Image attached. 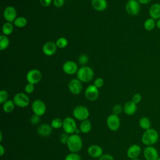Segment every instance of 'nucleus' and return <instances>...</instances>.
<instances>
[{
	"label": "nucleus",
	"instance_id": "f257e3e1",
	"mask_svg": "<svg viewBox=\"0 0 160 160\" xmlns=\"http://www.w3.org/2000/svg\"><path fill=\"white\" fill-rule=\"evenodd\" d=\"M159 140V134L158 131L153 128H149L145 130L141 137V142L146 146H153Z\"/></svg>",
	"mask_w": 160,
	"mask_h": 160
},
{
	"label": "nucleus",
	"instance_id": "f03ea898",
	"mask_svg": "<svg viewBox=\"0 0 160 160\" xmlns=\"http://www.w3.org/2000/svg\"><path fill=\"white\" fill-rule=\"evenodd\" d=\"M66 144L71 152H78L82 149V141L80 136L77 134H72L69 136Z\"/></svg>",
	"mask_w": 160,
	"mask_h": 160
},
{
	"label": "nucleus",
	"instance_id": "7ed1b4c3",
	"mask_svg": "<svg viewBox=\"0 0 160 160\" xmlns=\"http://www.w3.org/2000/svg\"><path fill=\"white\" fill-rule=\"evenodd\" d=\"M94 77V71L90 67L84 66L78 69L77 72L78 79L83 82H88Z\"/></svg>",
	"mask_w": 160,
	"mask_h": 160
},
{
	"label": "nucleus",
	"instance_id": "20e7f679",
	"mask_svg": "<svg viewBox=\"0 0 160 160\" xmlns=\"http://www.w3.org/2000/svg\"><path fill=\"white\" fill-rule=\"evenodd\" d=\"M72 114L76 119L82 121L88 119L89 116V111L86 106L79 105L74 108Z\"/></svg>",
	"mask_w": 160,
	"mask_h": 160
},
{
	"label": "nucleus",
	"instance_id": "39448f33",
	"mask_svg": "<svg viewBox=\"0 0 160 160\" xmlns=\"http://www.w3.org/2000/svg\"><path fill=\"white\" fill-rule=\"evenodd\" d=\"M62 128L64 132L68 134H75L78 129L75 120L71 117H66L63 119Z\"/></svg>",
	"mask_w": 160,
	"mask_h": 160
},
{
	"label": "nucleus",
	"instance_id": "423d86ee",
	"mask_svg": "<svg viewBox=\"0 0 160 160\" xmlns=\"http://www.w3.org/2000/svg\"><path fill=\"white\" fill-rule=\"evenodd\" d=\"M15 105L19 108H25L29 104L30 99L28 96L24 92H18L14 95L12 100Z\"/></svg>",
	"mask_w": 160,
	"mask_h": 160
},
{
	"label": "nucleus",
	"instance_id": "0eeeda50",
	"mask_svg": "<svg viewBox=\"0 0 160 160\" xmlns=\"http://www.w3.org/2000/svg\"><path fill=\"white\" fill-rule=\"evenodd\" d=\"M31 109L34 114L41 116L45 114L46 111V106L42 101L40 99H36L32 103Z\"/></svg>",
	"mask_w": 160,
	"mask_h": 160
},
{
	"label": "nucleus",
	"instance_id": "6e6552de",
	"mask_svg": "<svg viewBox=\"0 0 160 160\" xmlns=\"http://www.w3.org/2000/svg\"><path fill=\"white\" fill-rule=\"evenodd\" d=\"M106 124L108 128L112 131H116L118 130L121 124L119 116L114 114L109 115L106 119Z\"/></svg>",
	"mask_w": 160,
	"mask_h": 160
},
{
	"label": "nucleus",
	"instance_id": "1a4fd4ad",
	"mask_svg": "<svg viewBox=\"0 0 160 160\" xmlns=\"http://www.w3.org/2000/svg\"><path fill=\"white\" fill-rule=\"evenodd\" d=\"M42 78V74L38 69H33L29 71L26 74V80L28 83L36 84L38 83Z\"/></svg>",
	"mask_w": 160,
	"mask_h": 160
},
{
	"label": "nucleus",
	"instance_id": "9d476101",
	"mask_svg": "<svg viewBox=\"0 0 160 160\" xmlns=\"http://www.w3.org/2000/svg\"><path fill=\"white\" fill-rule=\"evenodd\" d=\"M143 155L146 160H157L159 157L157 149L153 146H146L143 151Z\"/></svg>",
	"mask_w": 160,
	"mask_h": 160
},
{
	"label": "nucleus",
	"instance_id": "9b49d317",
	"mask_svg": "<svg viewBox=\"0 0 160 160\" xmlns=\"http://www.w3.org/2000/svg\"><path fill=\"white\" fill-rule=\"evenodd\" d=\"M126 10L127 12L132 16H136L140 11L139 2L136 0L128 1L126 4Z\"/></svg>",
	"mask_w": 160,
	"mask_h": 160
},
{
	"label": "nucleus",
	"instance_id": "f8f14e48",
	"mask_svg": "<svg viewBox=\"0 0 160 160\" xmlns=\"http://www.w3.org/2000/svg\"><path fill=\"white\" fill-rule=\"evenodd\" d=\"M84 94L88 100L91 101H95L99 96L98 88H96L94 84L89 85L86 89Z\"/></svg>",
	"mask_w": 160,
	"mask_h": 160
},
{
	"label": "nucleus",
	"instance_id": "ddd939ff",
	"mask_svg": "<svg viewBox=\"0 0 160 160\" xmlns=\"http://www.w3.org/2000/svg\"><path fill=\"white\" fill-rule=\"evenodd\" d=\"M68 88L69 91L74 95L80 94L82 88L81 81H80L78 79H71L69 82Z\"/></svg>",
	"mask_w": 160,
	"mask_h": 160
},
{
	"label": "nucleus",
	"instance_id": "4468645a",
	"mask_svg": "<svg viewBox=\"0 0 160 160\" xmlns=\"http://www.w3.org/2000/svg\"><path fill=\"white\" fill-rule=\"evenodd\" d=\"M141 153V148L137 144H132L127 150V156L130 159H138Z\"/></svg>",
	"mask_w": 160,
	"mask_h": 160
},
{
	"label": "nucleus",
	"instance_id": "2eb2a0df",
	"mask_svg": "<svg viewBox=\"0 0 160 160\" xmlns=\"http://www.w3.org/2000/svg\"><path fill=\"white\" fill-rule=\"evenodd\" d=\"M62 70L66 74L69 75H72L75 73H77L78 71V65L74 61H68L63 64Z\"/></svg>",
	"mask_w": 160,
	"mask_h": 160
},
{
	"label": "nucleus",
	"instance_id": "dca6fc26",
	"mask_svg": "<svg viewBox=\"0 0 160 160\" xmlns=\"http://www.w3.org/2000/svg\"><path fill=\"white\" fill-rule=\"evenodd\" d=\"M3 16L4 18L7 22H14V20L16 19V11L14 7L8 6L4 11Z\"/></svg>",
	"mask_w": 160,
	"mask_h": 160
},
{
	"label": "nucleus",
	"instance_id": "f3484780",
	"mask_svg": "<svg viewBox=\"0 0 160 160\" xmlns=\"http://www.w3.org/2000/svg\"><path fill=\"white\" fill-rule=\"evenodd\" d=\"M87 152L89 156L94 158H99L102 155L103 151L102 148L99 145L92 144L88 147Z\"/></svg>",
	"mask_w": 160,
	"mask_h": 160
},
{
	"label": "nucleus",
	"instance_id": "a211bd4d",
	"mask_svg": "<svg viewBox=\"0 0 160 160\" xmlns=\"http://www.w3.org/2000/svg\"><path fill=\"white\" fill-rule=\"evenodd\" d=\"M52 131L51 125L48 123H42L39 125L37 129V132L39 135L42 137L49 136Z\"/></svg>",
	"mask_w": 160,
	"mask_h": 160
},
{
	"label": "nucleus",
	"instance_id": "6ab92c4d",
	"mask_svg": "<svg viewBox=\"0 0 160 160\" xmlns=\"http://www.w3.org/2000/svg\"><path fill=\"white\" fill-rule=\"evenodd\" d=\"M57 46L56 42L53 41H48L46 42L42 47V52L46 56H52L56 51Z\"/></svg>",
	"mask_w": 160,
	"mask_h": 160
},
{
	"label": "nucleus",
	"instance_id": "aec40b11",
	"mask_svg": "<svg viewBox=\"0 0 160 160\" xmlns=\"http://www.w3.org/2000/svg\"><path fill=\"white\" fill-rule=\"evenodd\" d=\"M123 111L126 114L132 116L137 111V104L132 101H127L124 105Z\"/></svg>",
	"mask_w": 160,
	"mask_h": 160
},
{
	"label": "nucleus",
	"instance_id": "412c9836",
	"mask_svg": "<svg viewBox=\"0 0 160 160\" xmlns=\"http://www.w3.org/2000/svg\"><path fill=\"white\" fill-rule=\"evenodd\" d=\"M149 14L150 17L154 20L160 19V4L154 3L152 4L149 8Z\"/></svg>",
	"mask_w": 160,
	"mask_h": 160
},
{
	"label": "nucleus",
	"instance_id": "4be33fe9",
	"mask_svg": "<svg viewBox=\"0 0 160 160\" xmlns=\"http://www.w3.org/2000/svg\"><path fill=\"white\" fill-rule=\"evenodd\" d=\"M91 4L92 8L98 11H104L108 6L106 0H92Z\"/></svg>",
	"mask_w": 160,
	"mask_h": 160
},
{
	"label": "nucleus",
	"instance_id": "5701e85b",
	"mask_svg": "<svg viewBox=\"0 0 160 160\" xmlns=\"http://www.w3.org/2000/svg\"><path fill=\"white\" fill-rule=\"evenodd\" d=\"M91 128H92V125L90 121H89L88 119H86L81 121L79 126V129L82 133L87 134L91 130Z\"/></svg>",
	"mask_w": 160,
	"mask_h": 160
},
{
	"label": "nucleus",
	"instance_id": "b1692460",
	"mask_svg": "<svg viewBox=\"0 0 160 160\" xmlns=\"http://www.w3.org/2000/svg\"><path fill=\"white\" fill-rule=\"evenodd\" d=\"M139 125L141 129L147 130L151 128V122L148 117H142L139 120Z\"/></svg>",
	"mask_w": 160,
	"mask_h": 160
},
{
	"label": "nucleus",
	"instance_id": "393cba45",
	"mask_svg": "<svg viewBox=\"0 0 160 160\" xmlns=\"http://www.w3.org/2000/svg\"><path fill=\"white\" fill-rule=\"evenodd\" d=\"M156 21L151 18H148L144 22V28L148 31H151L153 30L156 26Z\"/></svg>",
	"mask_w": 160,
	"mask_h": 160
},
{
	"label": "nucleus",
	"instance_id": "a878e982",
	"mask_svg": "<svg viewBox=\"0 0 160 160\" xmlns=\"http://www.w3.org/2000/svg\"><path fill=\"white\" fill-rule=\"evenodd\" d=\"M15 104L12 100H8L2 104V109L5 112H11L15 107Z\"/></svg>",
	"mask_w": 160,
	"mask_h": 160
},
{
	"label": "nucleus",
	"instance_id": "bb28decb",
	"mask_svg": "<svg viewBox=\"0 0 160 160\" xmlns=\"http://www.w3.org/2000/svg\"><path fill=\"white\" fill-rule=\"evenodd\" d=\"M13 31V26L11 22H5L2 27V31L4 35L5 36H8L10 35Z\"/></svg>",
	"mask_w": 160,
	"mask_h": 160
},
{
	"label": "nucleus",
	"instance_id": "cd10ccee",
	"mask_svg": "<svg viewBox=\"0 0 160 160\" xmlns=\"http://www.w3.org/2000/svg\"><path fill=\"white\" fill-rule=\"evenodd\" d=\"M9 44V40L8 37L4 34L0 36V50L3 51L6 49Z\"/></svg>",
	"mask_w": 160,
	"mask_h": 160
},
{
	"label": "nucleus",
	"instance_id": "c85d7f7f",
	"mask_svg": "<svg viewBox=\"0 0 160 160\" xmlns=\"http://www.w3.org/2000/svg\"><path fill=\"white\" fill-rule=\"evenodd\" d=\"M13 23L18 28H23L27 24V20L24 17H19L14 20Z\"/></svg>",
	"mask_w": 160,
	"mask_h": 160
},
{
	"label": "nucleus",
	"instance_id": "c756f323",
	"mask_svg": "<svg viewBox=\"0 0 160 160\" xmlns=\"http://www.w3.org/2000/svg\"><path fill=\"white\" fill-rule=\"evenodd\" d=\"M62 123H63V120H62L59 118H56L51 121V125L52 128L54 129H59L61 127H62Z\"/></svg>",
	"mask_w": 160,
	"mask_h": 160
},
{
	"label": "nucleus",
	"instance_id": "7c9ffc66",
	"mask_svg": "<svg viewBox=\"0 0 160 160\" xmlns=\"http://www.w3.org/2000/svg\"><path fill=\"white\" fill-rule=\"evenodd\" d=\"M56 44L58 48H64L68 45V40L65 38H59L57 39Z\"/></svg>",
	"mask_w": 160,
	"mask_h": 160
},
{
	"label": "nucleus",
	"instance_id": "2f4dec72",
	"mask_svg": "<svg viewBox=\"0 0 160 160\" xmlns=\"http://www.w3.org/2000/svg\"><path fill=\"white\" fill-rule=\"evenodd\" d=\"M64 160H81V158L77 152H71L65 157Z\"/></svg>",
	"mask_w": 160,
	"mask_h": 160
},
{
	"label": "nucleus",
	"instance_id": "473e14b6",
	"mask_svg": "<svg viewBox=\"0 0 160 160\" xmlns=\"http://www.w3.org/2000/svg\"><path fill=\"white\" fill-rule=\"evenodd\" d=\"M8 98V92L5 90H1L0 91V103L3 104L6 101H7Z\"/></svg>",
	"mask_w": 160,
	"mask_h": 160
},
{
	"label": "nucleus",
	"instance_id": "72a5a7b5",
	"mask_svg": "<svg viewBox=\"0 0 160 160\" xmlns=\"http://www.w3.org/2000/svg\"><path fill=\"white\" fill-rule=\"evenodd\" d=\"M88 57L84 54H81L78 58V62L81 64H85L88 62Z\"/></svg>",
	"mask_w": 160,
	"mask_h": 160
},
{
	"label": "nucleus",
	"instance_id": "f704fd0d",
	"mask_svg": "<svg viewBox=\"0 0 160 160\" xmlns=\"http://www.w3.org/2000/svg\"><path fill=\"white\" fill-rule=\"evenodd\" d=\"M40 122V116L34 114L30 118V122L32 125H37Z\"/></svg>",
	"mask_w": 160,
	"mask_h": 160
},
{
	"label": "nucleus",
	"instance_id": "c9c22d12",
	"mask_svg": "<svg viewBox=\"0 0 160 160\" xmlns=\"http://www.w3.org/2000/svg\"><path fill=\"white\" fill-rule=\"evenodd\" d=\"M122 110H123L120 104H116L114 106V107L112 108V112L114 114L119 115L122 112Z\"/></svg>",
	"mask_w": 160,
	"mask_h": 160
},
{
	"label": "nucleus",
	"instance_id": "e433bc0d",
	"mask_svg": "<svg viewBox=\"0 0 160 160\" xmlns=\"http://www.w3.org/2000/svg\"><path fill=\"white\" fill-rule=\"evenodd\" d=\"M34 90V86L33 84L31 83H28L25 88H24V91L27 94H31L32 93Z\"/></svg>",
	"mask_w": 160,
	"mask_h": 160
},
{
	"label": "nucleus",
	"instance_id": "4c0bfd02",
	"mask_svg": "<svg viewBox=\"0 0 160 160\" xmlns=\"http://www.w3.org/2000/svg\"><path fill=\"white\" fill-rule=\"evenodd\" d=\"M141 99H142L141 94L139 93H136L132 96L131 101L137 104L141 102Z\"/></svg>",
	"mask_w": 160,
	"mask_h": 160
},
{
	"label": "nucleus",
	"instance_id": "58836bf2",
	"mask_svg": "<svg viewBox=\"0 0 160 160\" xmlns=\"http://www.w3.org/2000/svg\"><path fill=\"white\" fill-rule=\"evenodd\" d=\"M94 85L96 88H101L104 85V80H103V79H102L101 78H96L94 80Z\"/></svg>",
	"mask_w": 160,
	"mask_h": 160
},
{
	"label": "nucleus",
	"instance_id": "ea45409f",
	"mask_svg": "<svg viewBox=\"0 0 160 160\" xmlns=\"http://www.w3.org/2000/svg\"><path fill=\"white\" fill-rule=\"evenodd\" d=\"M68 134H67L66 132L62 133L61 134V136H60V142H61V144H67L68 138H69V135H68Z\"/></svg>",
	"mask_w": 160,
	"mask_h": 160
},
{
	"label": "nucleus",
	"instance_id": "a19ab883",
	"mask_svg": "<svg viewBox=\"0 0 160 160\" xmlns=\"http://www.w3.org/2000/svg\"><path fill=\"white\" fill-rule=\"evenodd\" d=\"M99 160H114L112 156L109 154H102L99 158Z\"/></svg>",
	"mask_w": 160,
	"mask_h": 160
},
{
	"label": "nucleus",
	"instance_id": "79ce46f5",
	"mask_svg": "<svg viewBox=\"0 0 160 160\" xmlns=\"http://www.w3.org/2000/svg\"><path fill=\"white\" fill-rule=\"evenodd\" d=\"M64 3V0H54L53 4L56 8H61L63 6Z\"/></svg>",
	"mask_w": 160,
	"mask_h": 160
},
{
	"label": "nucleus",
	"instance_id": "37998d69",
	"mask_svg": "<svg viewBox=\"0 0 160 160\" xmlns=\"http://www.w3.org/2000/svg\"><path fill=\"white\" fill-rule=\"evenodd\" d=\"M39 1L43 7H48L51 4V0H39Z\"/></svg>",
	"mask_w": 160,
	"mask_h": 160
},
{
	"label": "nucleus",
	"instance_id": "c03bdc74",
	"mask_svg": "<svg viewBox=\"0 0 160 160\" xmlns=\"http://www.w3.org/2000/svg\"><path fill=\"white\" fill-rule=\"evenodd\" d=\"M138 1L139 2V4H147L149 3L151 1V0H138Z\"/></svg>",
	"mask_w": 160,
	"mask_h": 160
},
{
	"label": "nucleus",
	"instance_id": "a18cd8bd",
	"mask_svg": "<svg viewBox=\"0 0 160 160\" xmlns=\"http://www.w3.org/2000/svg\"><path fill=\"white\" fill-rule=\"evenodd\" d=\"M5 153V148L3 147V146L2 144L0 145V154L1 156H3L4 154Z\"/></svg>",
	"mask_w": 160,
	"mask_h": 160
},
{
	"label": "nucleus",
	"instance_id": "49530a36",
	"mask_svg": "<svg viewBox=\"0 0 160 160\" xmlns=\"http://www.w3.org/2000/svg\"><path fill=\"white\" fill-rule=\"evenodd\" d=\"M156 27L160 29V19H158L157 21H156Z\"/></svg>",
	"mask_w": 160,
	"mask_h": 160
},
{
	"label": "nucleus",
	"instance_id": "de8ad7c7",
	"mask_svg": "<svg viewBox=\"0 0 160 160\" xmlns=\"http://www.w3.org/2000/svg\"><path fill=\"white\" fill-rule=\"evenodd\" d=\"M2 140V131H0V141L1 142Z\"/></svg>",
	"mask_w": 160,
	"mask_h": 160
},
{
	"label": "nucleus",
	"instance_id": "09e8293b",
	"mask_svg": "<svg viewBox=\"0 0 160 160\" xmlns=\"http://www.w3.org/2000/svg\"><path fill=\"white\" fill-rule=\"evenodd\" d=\"M131 160H140V159H139L138 158V159H131Z\"/></svg>",
	"mask_w": 160,
	"mask_h": 160
},
{
	"label": "nucleus",
	"instance_id": "8fccbe9b",
	"mask_svg": "<svg viewBox=\"0 0 160 160\" xmlns=\"http://www.w3.org/2000/svg\"><path fill=\"white\" fill-rule=\"evenodd\" d=\"M157 160H160V157H159V158H158V159Z\"/></svg>",
	"mask_w": 160,
	"mask_h": 160
},
{
	"label": "nucleus",
	"instance_id": "3c124183",
	"mask_svg": "<svg viewBox=\"0 0 160 160\" xmlns=\"http://www.w3.org/2000/svg\"><path fill=\"white\" fill-rule=\"evenodd\" d=\"M128 1H131V0H128Z\"/></svg>",
	"mask_w": 160,
	"mask_h": 160
}]
</instances>
